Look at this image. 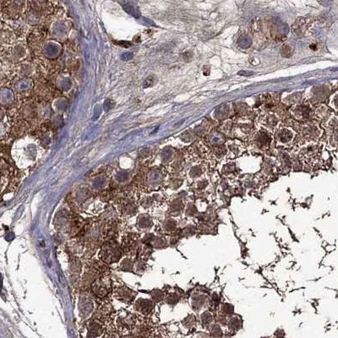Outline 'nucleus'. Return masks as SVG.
I'll return each instance as SVG.
<instances>
[{
    "mask_svg": "<svg viewBox=\"0 0 338 338\" xmlns=\"http://www.w3.org/2000/svg\"></svg>",
    "mask_w": 338,
    "mask_h": 338,
    "instance_id": "9b49d317",
    "label": "nucleus"
},
{
    "mask_svg": "<svg viewBox=\"0 0 338 338\" xmlns=\"http://www.w3.org/2000/svg\"><path fill=\"white\" fill-rule=\"evenodd\" d=\"M105 338H119L118 335L116 334H110V335H107Z\"/></svg>",
    "mask_w": 338,
    "mask_h": 338,
    "instance_id": "1a4fd4ad",
    "label": "nucleus"
},
{
    "mask_svg": "<svg viewBox=\"0 0 338 338\" xmlns=\"http://www.w3.org/2000/svg\"><path fill=\"white\" fill-rule=\"evenodd\" d=\"M221 309H222V312L223 313L224 316H232V314L234 313V307L231 303H222Z\"/></svg>",
    "mask_w": 338,
    "mask_h": 338,
    "instance_id": "7ed1b4c3",
    "label": "nucleus"
},
{
    "mask_svg": "<svg viewBox=\"0 0 338 338\" xmlns=\"http://www.w3.org/2000/svg\"><path fill=\"white\" fill-rule=\"evenodd\" d=\"M229 328L233 331H238L242 327V320L238 317H232L229 320Z\"/></svg>",
    "mask_w": 338,
    "mask_h": 338,
    "instance_id": "f03ea898",
    "label": "nucleus"
},
{
    "mask_svg": "<svg viewBox=\"0 0 338 338\" xmlns=\"http://www.w3.org/2000/svg\"></svg>",
    "mask_w": 338,
    "mask_h": 338,
    "instance_id": "9d476101",
    "label": "nucleus"
},
{
    "mask_svg": "<svg viewBox=\"0 0 338 338\" xmlns=\"http://www.w3.org/2000/svg\"><path fill=\"white\" fill-rule=\"evenodd\" d=\"M284 335H285V334H284V332L283 330H277L276 333H275V336H276L277 338H284Z\"/></svg>",
    "mask_w": 338,
    "mask_h": 338,
    "instance_id": "6e6552de",
    "label": "nucleus"
},
{
    "mask_svg": "<svg viewBox=\"0 0 338 338\" xmlns=\"http://www.w3.org/2000/svg\"><path fill=\"white\" fill-rule=\"evenodd\" d=\"M205 302H206V297L198 295L196 298H194L193 307L196 309H200V308H202Z\"/></svg>",
    "mask_w": 338,
    "mask_h": 338,
    "instance_id": "20e7f679",
    "label": "nucleus"
},
{
    "mask_svg": "<svg viewBox=\"0 0 338 338\" xmlns=\"http://www.w3.org/2000/svg\"><path fill=\"white\" fill-rule=\"evenodd\" d=\"M103 326L97 322H91L87 325L86 338H100L103 335Z\"/></svg>",
    "mask_w": 338,
    "mask_h": 338,
    "instance_id": "f257e3e1",
    "label": "nucleus"
},
{
    "mask_svg": "<svg viewBox=\"0 0 338 338\" xmlns=\"http://www.w3.org/2000/svg\"><path fill=\"white\" fill-rule=\"evenodd\" d=\"M201 321L204 325H208L211 322L213 321V315L211 313L204 312L201 315Z\"/></svg>",
    "mask_w": 338,
    "mask_h": 338,
    "instance_id": "423d86ee",
    "label": "nucleus"
},
{
    "mask_svg": "<svg viewBox=\"0 0 338 338\" xmlns=\"http://www.w3.org/2000/svg\"><path fill=\"white\" fill-rule=\"evenodd\" d=\"M211 336L213 338H221L222 336V332L218 325H214L211 328Z\"/></svg>",
    "mask_w": 338,
    "mask_h": 338,
    "instance_id": "39448f33",
    "label": "nucleus"
},
{
    "mask_svg": "<svg viewBox=\"0 0 338 338\" xmlns=\"http://www.w3.org/2000/svg\"><path fill=\"white\" fill-rule=\"evenodd\" d=\"M219 296L216 294V293H213V296H212V302L213 303H219Z\"/></svg>",
    "mask_w": 338,
    "mask_h": 338,
    "instance_id": "0eeeda50",
    "label": "nucleus"
}]
</instances>
